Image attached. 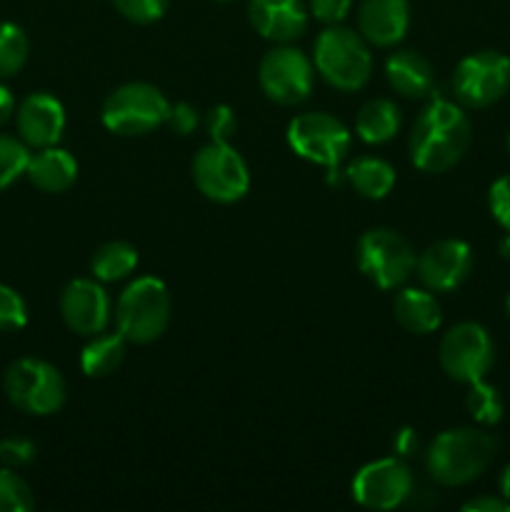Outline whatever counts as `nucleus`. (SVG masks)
I'll return each instance as SVG.
<instances>
[{
  "mask_svg": "<svg viewBox=\"0 0 510 512\" xmlns=\"http://www.w3.org/2000/svg\"><path fill=\"white\" fill-rule=\"evenodd\" d=\"M498 485H500V495L510 503V465H505L503 468V473H500L498 478Z\"/></svg>",
  "mask_w": 510,
  "mask_h": 512,
  "instance_id": "ea45409f",
  "label": "nucleus"
},
{
  "mask_svg": "<svg viewBox=\"0 0 510 512\" xmlns=\"http://www.w3.org/2000/svg\"><path fill=\"white\" fill-rule=\"evenodd\" d=\"M288 145L310 163L335 170L350 150V133L328 113H303L290 120Z\"/></svg>",
  "mask_w": 510,
  "mask_h": 512,
  "instance_id": "9b49d317",
  "label": "nucleus"
},
{
  "mask_svg": "<svg viewBox=\"0 0 510 512\" xmlns=\"http://www.w3.org/2000/svg\"><path fill=\"white\" fill-rule=\"evenodd\" d=\"M170 0H113L115 10H118L123 18H128L130 23L148 25L155 23L165 15Z\"/></svg>",
  "mask_w": 510,
  "mask_h": 512,
  "instance_id": "7c9ffc66",
  "label": "nucleus"
},
{
  "mask_svg": "<svg viewBox=\"0 0 510 512\" xmlns=\"http://www.w3.org/2000/svg\"><path fill=\"white\" fill-rule=\"evenodd\" d=\"M488 205L500 228L510 233V175H503V178H498L490 185Z\"/></svg>",
  "mask_w": 510,
  "mask_h": 512,
  "instance_id": "72a5a7b5",
  "label": "nucleus"
},
{
  "mask_svg": "<svg viewBox=\"0 0 510 512\" xmlns=\"http://www.w3.org/2000/svg\"><path fill=\"white\" fill-rule=\"evenodd\" d=\"M510 88V58L498 50H480L458 63L453 93L463 108L480 110L498 103Z\"/></svg>",
  "mask_w": 510,
  "mask_h": 512,
  "instance_id": "1a4fd4ad",
  "label": "nucleus"
},
{
  "mask_svg": "<svg viewBox=\"0 0 510 512\" xmlns=\"http://www.w3.org/2000/svg\"><path fill=\"white\" fill-rule=\"evenodd\" d=\"M25 175L43 193H65L78 180V163L68 150L50 145L40 148L38 153H30Z\"/></svg>",
  "mask_w": 510,
  "mask_h": 512,
  "instance_id": "6ab92c4d",
  "label": "nucleus"
},
{
  "mask_svg": "<svg viewBox=\"0 0 510 512\" xmlns=\"http://www.w3.org/2000/svg\"><path fill=\"white\" fill-rule=\"evenodd\" d=\"M18 135L28 148H50L58 145L65 130V110L50 93H33L15 110Z\"/></svg>",
  "mask_w": 510,
  "mask_h": 512,
  "instance_id": "dca6fc26",
  "label": "nucleus"
},
{
  "mask_svg": "<svg viewBox=\"0 0 510 512\" xmlns=\"http://www.w3.org/2000/svg\"><path fill=\"white\" fill-rule=\"evenodd\" d=\"M135 268H138V250L125 240H110L100 245L90 260V270L100 283H118L128 278Z\"/></svg>",
  "mask_w": 510,
  "mask_h": 512,
  "instance_id": "393cba45",
  "label": "nucleus"
},
{
  "mask_svg": "<svg viewBox=\"0 0 510 512\" xmlns=\"http://www.w3.org/2000/svg\"><path fill=\"white\" fill-rule=\"evenodd\" d=\"M193 178L200 193L213 203H235L250 188V173L243 155L230 143L213 140L195 155Z\"/></svg>",
  "mask_w": 510,
  "mask_h": 512,
  "instance_id": "9d476101",
  "label": "nucleus"
},
{
  "mask_svg": "<svg viewBox=\"0 0 510 512\" xmlns=\"http://www.w3.org/2000/svg\"><path fill=\"white\" fill-rule=\"evenodd\" d=\"M33 508L30 485L13 468H0V512H30Z\"/></svg>",
  "mask_w": 510,
  "mask_h": 512,
  "instance_id": "c85d7f7f",
  "label": "nucleus"
},
{
  "mask_svg": "<svg viewBox=\"0 0 510 512\" xmlns=\"http://www.w3.org/2000/svg\"><path fill=\"white\" fill-rule=\"evenodd\" d=\"M413 473L400 458H383L360 468L353 480L355 503L368 510H395L413 495Z\"/></svg>",
  "mask_w": 510,
  "mask_h": 512,
  "instance_id": "ddd939ff",
  "label": "nucleus"
},
{
  "mask_svg": "<svg viewBox=\"0 0 510 512\" xmlns=\"http://www.w3.org/2000/svg\"><path fill=\"white\" fill-rule=\"evenodd\" d=\"M415 270L430 293H450L460 288L473 270V250L463 240H438L420 253Z\"/></svg>",
  "mask_w": 510,
  "mask_h": 512,
  "instance_id": "4468645a",
  "label": "nucleus"
},
{
  "mask_svg": "<svg viewBox=\"0 0 510 512\" xmlns=\"http://www.w3.org/2000/svg\"><path fill=\"white\" fill-rule=\"evenodd\" d=\"M505 310H508V318H510V295H508V300H505Z\"/></svg>",
  "mask_w": 510,
  "mask_h": 512,
  "instance_id": "79ce46f5",
  "label": "nucleus"
},
{
  "mask_svg": "<svg viewBox=\"0 0 510 512\" xmlns=\"http://www.w3.org/2000/svg\"><path fill=\"white\" fill-rule=\"evenodd\" d=\"M465 408L473 415L475 423L480 425H498L503 420L505 403L503 395L495 385H488L485 380H478V383H470L468 398H465Z\"/></svg>",
  "mask_w": 510,
  "mask_h": 512,
  "instance_id": "bb28decb",
  "label": "nucleus"
},
{
  "mask_svg": "<svg viewBox=\"0 0 510 512\" xmlns=\"http://www.w3.org/2000/svg\"><path fill=\"white\" fill-rule=\"evenodd\" d=\"M60 315L73 333L93 338V335L105 333L113 310H110V298L103 285L78 278L70 280L60 293Z\"/></svg>",
  "mask_w": 510,
  "mask_h": 512,
  "instance_id": "2eb2a0df",
  "label": "nucleus"
},
{
  "mask_svg": "<svg viewBox=\"0 0 510 512\" xmlns=\"http://www.w3.org/2000/svg\"><path fill=\"white\" fill-rule=\"evenodd\" d=\"M308 5L303 0H250L248 18L253 28L273 43H293L308 28Z\"/></svg>",
  "mask_w": 510,
  "mask_h": 512,
  "instance_id": "f3484780",
  "label": "nucleus"
},
{
  "mask_svg": "<svg viewBox=\"0 0 510 512\" xmlns=\"http://www.w3.org/2000/svg\"><path fill=\"white\" fill-rule=\"evenodd\" d=\"M410 5L408 0H360L358 33L378 48L400 43L408 33Z\"/></svg>",
  "mask_w": 510,
  "mask_h": 512,
  "instance_id": "a211bd4d",
  "label": "nucleus"
},
{
  "mask_svg": "<svg viewBox=\"0 0 510 512\" xmlns=\"http://www.w3.org/2000/svg\"><path fill=\"white\" fill-rule=\"evenodd\" d=\"M203 125L213 143H228L235 130H238V118H235L233 108H228V105H215L205 113Z\"/></svg>",
  "mask_w": 510,
  "mask_h": 512,
  "instance_id": "473e14b6",
  "label": "nucleus"
},
{
  "mask_svg": "<svg viewBox=\"0 0 510 512\" xmlns=\"http://www.w3.org/2000/svg\"><path fill=\"white\" fill-rule=\"evenodd\" d=\"M30 160V148L20 138L0 133V190L13 185L20 175H25Z\"/></svg>",
  "mask_w": 510,
  "mask_h": 512,
  "instance_id": "cd10ccee",
  "label": "nucleus"
},
{
  "mask_svg": "<svg viewBox=\"0 0 510 512\" xmlns=\"http://www.w3.org/2000/svg\"><path fill=\"white\" fill-rule=\"evenodd\" d=\"M393 448H395V453L403 455V458H408V455H413L415 450H418V438H415L413 430L403 428L400 433H395Z\"/></svg>",
  "mask_w": 510,
  "mask_h": 512,
  "instance_id": "4c0bfd02",
  "label": "nucleus"
},
{
  "mask_svg": "<svg viewBox=\"0 0 510 512\" xmlns=\"http://www.w3.org/2000/svg\"><path fill=\"white\" fill-rule=\"evenodd\" d=\"M345 178L363 198L380 200L393 190L395 170L388 160L370 158L368 155V158H358L355 163H350Z\"/></svg>",
  "mask_w": 510,
  "mask_h": 512,
  "instance_id": "b1692460",
  "label": "nucleus"
},
{
  "mask_svg": "<svg viewBox=\"0 0 510 512\" xmlns=\"http://www.w3.org/2000/svg\"><path fill=\"white\" fill-rule=\"evenodd\" d=\"M28 35L20 25L0 23V80L13 78L28 63Z\"/></svg>",
  "mask_w": 510,
  "mask_h": 512,
  "instance_id": "a878e982",
  "label": "nucleus"
},
{
  "mask_svg": "<svg viewBox=\"0 0 510 512\" xmlns=\"http://www.w3.org/2000/svg\"><path fill=\"white\" fill-rule=\"evenodd\" d=\"M170 313L173 303L165 283L145 275L120 293L115 305V328L128 343L148 345L168 330Z\"/></svg>",
  "mask_w": 510,
  "mask_h": 512,
  "instance_id": "20e7f679",
  "label": "nucleus"
},
{
  "mask_svg": "<svg viewBox=\"0 0 510 512\" xmlns=\"http://www.w3.org/2000/svg\"><path fill=\"white\" fill-rule=\"evenodd\" d=\"M470 138L473 133L463 105L438 98L425 105L410 130V160L423 173H445L463 160Z\"/></svg>",
  "mask_w": 510,
  "mask_h": 512,
  "instance_id": "f257e3e1",
  "label": "nucleus"
},
{
  "mask_svg": "<svg viewBox=\"0 0 510 512\" xmlns=\"http://www.w3.org/2000/svg\"><path fill=\"white\" fill-rule=\"evenodd\" d=\"M28 323V305L13 288L0 283V333H18Z\"/></svg>",
  "mask_w": 510,
  "mask_h": 512,
  "instance_id": "c756f323",
  "label": "nucleus"
},
{
  "mask_svg": "<svg viewBox=\"0 0 510 512\" xmlns=\"http://www.w3.org/2000/svg\"><path fill=\"white\" fill-rule=\"evenodd\" d=\"M388 83L405 98H425L433 93L435 73L430 60L415 50H398L385 63Z\"/></svg>",
  "mask_w": 510,
  "mask_h": 512,
  "instance_id": "aec40b11",
  "label": "nucleus"
},
{
  "mask_svg": "<svg viewBox=\"0 0 510 512\" xmlns=\"http://www.w3.org/2000/svg\"><path fill=\"white\" fill-rule=\"evenodd\" d=\"M353 0H308L310 15L325 25H338L348 18Z\"/></svg>",
  "mask_w": 510,
  "mask_h": 512,
  "instance_id": "f704fd0d",
  "label": "nucleus"
},
{
  "mask_svg": "<svg viewBox=\"0 0 510 512\" xmlns=\"http://www.w3.org/2000/svg\"><path fill=\"white\" fill-rule=\"evenodd\" d=\"M400 130V110L393 100L375 98L360 108L358 118H355V133L363 143L380 145L395 138Z\"/></svg>",
  "mask_w": 510,
  "mask_h": 512,
  "instance_id": "4be33fe9",
  "label": "nucleus"
},
{
  "mask_svg": "<svg viewBox=\"0 0 510 512\" xmlns=\"http://www.w3.org/2000/svg\"><path fill=\"white\" fill-rule=\"evenodd\" d=\"M508 148H510V135H508Z\"/></svg>",
  "mask_w": 510,
  "mask_h": 512,
  "instance_id": "37998d69",
  "label": "nucleus"
},
{
  "mask_svg": "<svg viewBox=\"0 0 510 512\" xmlns=\"http://www.w3.org/2000/svg\"><path fill=\"white\" fill-rule=\"evenodd\" d=\"M500 250H503L505 258H510V233H508V238L503 240V245H500Z\"/></svg>",
  "mask_w": 510,
  "mask_h": 512,
  "instance_id": "a19ab883",
  "label": "nucleus"
},
{
  "mask_svg": "<svg viewBox=\"0 0 510 512\" xmlns=\"http://www.w3.org/2000/svg\"><path fill=\"white\" fill-rule=\"evenodd\" d=\"M315 70L343 93L360 90L373 73L368 40L345 25H328L315 40Z\"/></svg>",
  "mask_w": 510,
  "mask_h": 512,
  "instance_id": "7ed1b4c3",
  "label": "nucleus"
},
{
  "mask_svg": "<svg viewBox=\"0 0 510 512\" xmlns=\"http://www.w3.org/2000/svg\"><path fill=\"white\" fill-rule=\"evenodd\" d=\"M463 510L465 512H510V503L503 498V495H500V498H495V495H478V498L463 503Z\"/></svg>",
  "mask_w": 510,
  "mask_h": 512,
  "instance_id": "e433bc0d",
  "label": "nucleus"
},
{
  "mask_svg": "<svg viewBox=\"0 0 510 512\" xmlns=\"http://www.w3.org/2000/svg\"><path fill=\"white\" fill-rule=\"evenodd\" d=\"M38 455L33 440L20 438V435H8V438H0V465L3 468H25L30 465Z\"/></svg>",
  "mask_w": 510,
  "mask_h": 512,
  "instance_id": "2f4dec72",
  "label": "nucleus"
},
{
  "mask_svg": "<svg viewBox=\"0 0 510 512\" xmlns=\"http://www.w3.org/2000/svg\"><path fill=\"white\" fill-rule=\"evenodd\" d=\"M15 113V100L13 93L0 83V125H5L10 120V115Z\"/></svg>",
  "mask_w": 510,
  "mask_h": 512,
  "instance_id": "58836bf2",
  "label": "nucleus"
},
{
  "mask_svg": "<svg viewBox=\"0 0 510 512\" xmlns=\"http://www.w3.org/2000/svg\"><path fill=\"white\" fill-rule=\"evenodd\" d=\"M225 3H228V0H225Z\"/></svg>",
  "mask_w": 510,
  "mask_h": 512,
  "instance_id": "c03bdc74",
  "label": "nucleus"
},
{
  "mask_svg": "<svg viewBox=\"0 0 510 512\" xmlns=\"http://www.w3.org/2000/svg\"><path fill=\"white\" fill-rule=\"evenodd\" d=\"M440 368L455 383H478L495 363V343L480 323L465 320L443 335L438 348Z\"/></svg>",
  "mask_w": 510,
  "mask_h": 512,
  "instance_id": "0eeeda50",
  "label": "nucleus"
},
{
  "mask_svg": "<svg viewBox=\"0 0 510 512\" xmlns=\"http://www.w3.org/2000/svg\"><path fill=\"white\" fill-rule=\"evenodd\" d=\"M165 123L170 125V130H173V133L190 135L200 123L198 110H195L190 103H175V105H170Z\"/></svg>",
  "mask_w": 510,
  "mask_h": 512,
  "instance_id": "c9c22d12",
  "label": "nucleus"
},
{
  "mask_svg": "<svg viewBox=\"0 0 510 512\" xmlns=\"http://www.w3.org/2000/svg\"><path fill=\"white\" fill-rule=\"evenodd\" d=\"M170 103L160 88L135 80L115 88L103 103V123L110 133L135 138L148 135L165 123Z\"/></svg>",
  "mask_w": 510,
  "mask_h": 512,
  "instance_id": "423d86ee",
  "label": "nucleus"
},
{
  "mask_svg": "<svg viewBox=\"0 0 510 512\" xmlns=\"http://www.w3.org/2000/svg\"><path fill=\"white\" fill-rule=\"evenodd\" d=\"M313 60L288 43L278 45L260 60L258 80L265 98L278 105H298L313 90Z\"/></svg>",
  "mask_w": 510,
  "mask_h": 512,
  "instance_id": "f8f14e48",
  "label": "nucleus"
},
{
  "mask_svg": "<svg viewBox=\"0 0 510 512\" xmlns=\"http://www.w3.org/2000/svg\"><path fill=\"white\" fill-rule=\"evenodd\" d=\"M498 443L478 428H453L440 433L425 453V468L438 485L460 488L478 480L493 463Z\"/></svg>",
  "mask_w": 510,
  "mask_h": 512,
  "instance_id": "f03ea898",
  "label": "nucleus"
},
{
  "mask_svg": "<svg viewBox=\"0 0 510 512\" xmlns=\"http://www.w3.org/2000/svg\"><path fill=\"white\" fill-rule=\"evenodd\" d=\"M393 315L398 325L408 333L428 335L440 328V303L428 288H405L395 295Z\"/></svg>",
  "mask_w": 510,
  "mask_h": 512,
  "instance_id": "412c9836",
  "label": "nucleus"
},
{
  "mask_svg": "<svg viewBox=\"0 0 510 512\" xmlns=\"http://www.w3.org/2000/svg\"><path fill=\"white\" fill-rule=\"evenodd\" d=\"M5 395L18 410L28 415L58 413L68 398L63 373L48 360L20 358L5 370Z\"/></svg>",
  "mask_w": 510,
  "mask_h": 512,
  "instance_id": "39448f33",
  "label": "nucleus"
},
{
  "mask_svg": "<svg viewBox=\"0 0 510 512\" xmlns=\"http://www.w3.org/2000/svg\"><path fill=\"white\" fill-rule=\"evenodd\" d=\"M355 260L365 278L378 288H400L415 270V253L408 240L390 228H373L360 235Z\"/></svg>",
  "mask_w": 510,
  "mask_h": 512,
  "instance_id": "6e6552de",
  "label": "nucleus"
},
{
  "mask_svg": "<svg viewBox=\"0 0 510 512\" xmlns=\"http://www.w3.org/2000/svg\"><path fill=\"white\" fill-rule=\"evenodd\" d=\"M125 343L128 340L120 333H98L90 338L80 353V368L88 378H108L123 365L125 360Z\"/></svg>",
  "mask_w": 510,
  "mask_h": 512,
  "instance_id": "5701e85b",
  "label": "nucleus"
}]
</instances>
